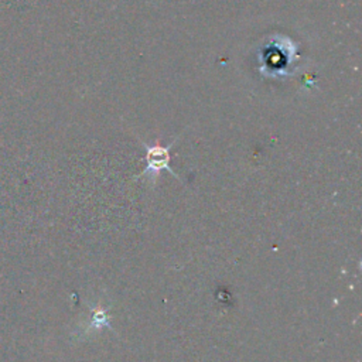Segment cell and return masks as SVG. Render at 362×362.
I'll list each match as a JSON object with an SVG mask.
<instances>
[{"instance_id":"6da1fadb","label":"cell","mask_w":362,"mask_h":362,"mask_svg":"<svg viewBox=\"0 0 362 362\" xmlns=\"http://www.w3.org/2000/svg\"><path fill=\"white\" fill-rule=\"evenodd\" d=\"M297 58L296 44L287 37L276 35L259 54V71L263 76H287L288 65Z\"/></svg>"},{"instance_id":"7a4b0ae2","label":"cell","mask_w":362,"mask_h":362,"mask_svg":"<svg viewBox=\"0 0 362 362\" xmlns=\"http://www.w3.org/2000/svg\"><path fill=\"white\" fill-rule=\"evenodd\" d=\"M178 137H175L168 146H161L160 143H154V144H147L144 141H141L144 150H146V156H144V161H146V167L144 170L140 173L139 177H144L146 174H151V177L156 180L157 174H160L163 170L168 171L173 177L178 178L177 173L171 168L170 161H171V147L175 144Z\"/></svg>"}]
</instances>
